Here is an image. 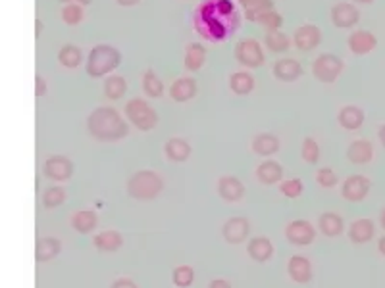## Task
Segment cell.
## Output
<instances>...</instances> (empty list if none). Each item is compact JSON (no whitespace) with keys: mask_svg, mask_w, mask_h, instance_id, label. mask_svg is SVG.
Here are the masks:
<instances>
[{"mask_svg":"<svg viewBox=\"0 0 385 288\" xmlns=\"http://www.w3.org/2000/svg\"><path fill=\"white\" fill-rule=\"evenodd\" d=\"M287 273L295 283L299 285H306L312 280L314 273H312V263L306 260L304 256H293L291 260L287 261Z\"/></svg>","mask_w":385,"mask_h":288,"instance_id":"17","label":"cell"},{"mask_svg":"<svg viewBox=\"0 0 385 288\" xmlns=\"http://www.w3.org/2000/svg\"><path fill=\"white\" fill-rule=\"evenodd\" d=\"M337 121L339 125L345 131H357L360 129L362 123H364V112H362L358 106L348 104V106H343V108L339 110Z\"/></svg>","mask_w":385,"mask_h":288,"instance_id":"23","label":"cell"},{"mask_svg":"<svg viewBox=\"0 0 385 288\" xmlns=\"http://www.w3.org/2000/svg\"><path fill=\"white\" fill-rule=\"evenodd\" d=\"M62 252V242L54 239V236H45L39 239L37 246H35V258L39 263H47L56 258L58 254Z\"/></svg>","mask_w":385,"mask_h":288,"instance_id":"24","label":"cell"},{"mask_svg":"<svg viewBox=\"0 0 385 288\" xmlns=\"http://www.w3.org/2000/svg\"><path fill=\"white\" fill-rule=\"evenodd\" d=\"M251 232V223L247 217H229L224 227H222V236L226 239L229 244H241L247 241Z\"/></svg>","mask_w":385,"mask_h":288,"instance_id":"12","label":"cell"},{"mask_svg":"<svg viewBox=\"0 0 385 288\" xmlns=\"http://www.w3.org/2000/svg\"><path fill=\"white\" fill-rule=\"evenodd\" d=\"M85 18V10L81 4H76V2H72V4H66L64 8H62V21L66 23V25H79Z\"/></svg>","mask_w":385,"mask_h":288,"instance_id":"39","label":"cell"},{"mask_svg":"<svg viewBox=\"0 0 385 288\" xmlns=\"http://www.w3.org/2000/svg\"><path fill=\"white\" fill-rule=\"evenodd\" d=\"M270 10H273V0H256L251 8L244 10V18H247V21H253L254 23V19L258 18L260 14L270 12Z\"/></svg>","mask_w":385,"mask_h":288,"instance_id":"42","label":"cell"},{"mask_svg":"<svg viewBox=\"0 0 385 288\" xmlns=\"http://www.w3.org/2000/svg\"><path fill=\"white\" fill-rule=\"evenodd\" d=\"M60 2H66V4L76 2V4H81V6H89V4H91V0H60Z\"/></svg>","mask_w":385,"mask_h":288,"instance_id":"48","label":"cell"},{"mask_svg":"<svg viewBox=\"0 0 385 288\" xmlns=\"http://www.w3.org/2000/svg\"><path fill=\"white\" fill-rule=\"evenodd\" d=\"M87 129L91 137L101 142H116L129 135V125L120 112L110 106H98L87 118Z\"/></svg>","mask_w":385,"mask_h":288,"instance_id":"2","label":"cell"},{"mask_svg":"<svg viewBox=\"0 0 385 288\" xmlns=\"http://www.w3.org/2000/svg\"><path fill=\"white\" fill-rule=\"evenodd\" d=\"M195 94H197V81L193 77H179L169 87V96L179 104L193 100Z\"/></svg>","mask_w":385,"mask_h":288,"instance_id":"18","label":"cell"},{"mask_svg":"<svg viewBox=\"0 0 385 288\" xmlns=\"http://www.w3.org/2000/svg\"><path fill=\"white\" fill-rule=\"evenodd\" d=\"M171 280L178 288H189L195 280V271L191 265H179L171 273Z\"/></svg>","mask_w":385,"mask_h":288,"instance_id":"38","label":"cell"},{"mask_svg":"<svg viewBox=\"0 0 385 288\" xmlns=\"http://www.w3.org/2000/svg\"><path fill=\"white\" fill-rule=\"evenodd\" d=\"M207 62V48L200 43H191L185 50V69L187 71H198Z\"/></svg>","mask_w":385,"mask_h":288,"instance_id":"31","label":"cell"},{"mask_svg":"<svg viewBox=\"0 0 385 288\" xmlns=\"http://www.w3.org/2000/svg\"><path fill=\"white\" fill-rule=\"evenodd\" d=\"M280 190H282V195L287 196V198H299V196L302 195V190H304V185H302L301 179L293 177V179L282 181Z\"/></svg>","mask_w":385,"mask_h":288,"instance_id":"41","label":"cell"},{"mask_svg":"<svg viewBox=\"0 0 385 288\" xmlns=\"http://www.w3.org/2000/svg\"><path fill=\"white\" fill-rule=\"evenodd\" d=\"M377 137H379V142L385 146V125H382L379 127V133H377Z\"/></svg>","mask_w":385,"mask_h":288,"instance_id":"50","label":"cell"},{"mask_svg":"<svg viewBox=\"0 0 385 288\" xmlns=\"http://www.w3.org/2000/svg\"><path fill=\"white\" fill-rule=\"evenodd\" d=\"M93 244L98 252L114 254L123 246V236L118 231H103L94 236Z\"/></svg>","mask_w":385,"mask_h":288,"instance_id":"26","label":"cell"},{"mask_svg":"<svg viewBox=\"0 0 385 288\" xmlns=\"http://www.w3.org/2000/svg\"><path fill=\"white\" fill-rule=\"evenodd\" d=\"M247 252H249V256H251L254 261L266 263V261L273 256V244L268 236H254V239L249 241Z\"/></svg>","mask_w":385,"mask_h":288,"instance_id":"21","label":"cell"},{"mask_svg":"<svg viewBox=\"0 0 385 288\" xmlns=\"http://www.w3.org/2000/svg\"><path fill=\"white\" fill-rule=\"evenodd\" d=\"M235 60L243 67H260L264 64L262 45L256 38H243L235 45Z\"/></svg>","mask_w":385,"mask_h":288,"instance_id":"7","label":"cell"},{"mask_svg":"<svg viewBox=\"0 0 385 288\" xmlns=\"http://www.w3.org/2000/svg\"><path fill=\"white\" fill-rule=\"evenodd\" d=\"M43 173L50 181H56V183H64L67 179H72L74 175V164L67 156L62 154H54L47 158V162L43 164Z\"/></svg>","mask_w":385,"mask_h":288,"instance_id":"8","label":"cell"},{"mask_svg":"<svg viewBox=\"0 0 385 288\" xmlns=\"http://www.w3.org/2000/svg\"><path fill=\"white\" fill-rule=\"evenodd\" d=\"M96 225H98V217H96V214L91 212V210H81V212L72 215V227H74L77 232H81V234L93 232L94 229H96Z\"/></svg>","mask_w":385,"mask_h":288,"instance_id":"32","label":"cell"},{"mask_svg":"<svg viewBox=\"0 0 385 288\" xmlns=\"http://www.w3.org/2000/svg\"><path fill=\"white\" fill-rule=\"evenodd\" d=\"M120 6H123V8H132V6H135V4H139L141 0H116Z\"/></svg>","mask_w":385,"mask_h":288,"instance_id":"47","label":"cell"},{"mask_svg":"<svg viewBox=\"0 0 385 288\" xmlns=\"http://www.w3.org/2000/svg\"><path fill=\"white\" fill-rule=\"evenodd\" d=\"M264 47L268 48L270 52L282 54V52H287L291 48V38H289V35H285L282 29H278V31H266V35H264Z\"/></svg>","mask_w":385,"mask_h":288,"instance_id":"29","label":"cell"},{"mask_svg":"<svg viewBox=\"0 0 385 288\" xmlns=\"http://www.w3.org/2000/svg\"><path fill=\"white\" fill-rule=\"evenodd\" d=\"M241 25L233 0H202L193 12V27L210 43H224Z\"/></svg>","mask_w":385,"mask_h":288,"instance_id":"1","label":"cell"},{"mask_svg":"<svg viewBox=\"0 0 385 288\" xmlns=\"http://www.w3.org/2000/svg\"><path fill=\"white\" fill-rule=\"evenodd\" d=\"M372 158H374V146H372L370 140L360 139L348 144L347 159L351 162V164L362 166V164H368Z\"/></svg>","mask_w":385,"mask_h":288,"instance_id":"22","label":"cell"},{"mask_svg":"<svg viewBox=\"0 0 385 288\" xmlns=\"http://www.w3.org/2000/svg\"><path fill=\"white\" fill-rule=\"evenodd\" d=\"M285 236L295 246H309L316 239V229L309 221L297 219V221H291L285 227Z\"/></svg>","mask_w":385,"mask_h":288,"instance_id":"11","label":"cell"},{"mask_svg":"<svg viewBox=\"0 0 385 288\" xmlns=\"http://www.w3.org/2000/svg\"><path fill=\"white\" fill-rule=\"evenodd\" d=\"M127 195L135 200H154L164 190V181L156 171L141 169L127 179Z\"/></svg>","mask_w":385,"mask_h":288,"instance_id":"4","label":"cell"},{"mask_svg":"<svg viewBox=\"0 0 385 288\" xmlns=\"http://www.w3.org/2000/svg\"><path fill=\"white\" fill-rule=\"evenodd\" d=\"M343 60L335 54H320L316 60H314V64H312V75L318 79L320 83H335L337 81V77L343 74Z\"/></svg>","mask_w":385,"mask_h":288,"instance_id":"6","label":"cell"},{"mask_svg":"<svg viewBox=\"0 0 385 288\" xmlns=\"http://www.w3.org/2000/svg\"><path fill=\"white\" fill-rule=\"evenodd\" d=\"M379 223H382V227L385 229V210L382 212V215H379Z\"/></svg>","mask_w":385,"mask_h":288,"instance_id":"53","label":"cell"},{"mask_svg":"<svg viewBox=\"0 0 385 288\" xmlns=\"http://www.w3.org/2000/svg\"><path fill=\"white\" fill-rule=\"evenodd\" d=\"M256 179L262 185H275L283 179L282 164H278L275 159H266L258 168H256Z\"/></svg>","mask_w":385,"mask_h":288,"instance_id":"25","label":"cell"},{"mask_svg":"<svg viewBox=\"0 0 385 288\" xmlns=\"http://www.w3.org/2000/svg\"><path fill=\"white\" fill-rule=\"evenodd\" d=\"M110 288H137V285H135L132 279H127V277H122V279L114 280L112 287H110Z\"/></svg>","mask_w":385,"mask_h":288,"instance_id":"45","label":"cell"},{"mask_svg":"<svg viewBox=\"0 0 385 288\" xmlns=\"http://www.w3.org/2000/svg\"><path fill=\"white\" fill-rule=\"evenodd\" d=\"M123 113L127 121L135 125L139 131H151L158 123V113L145 98H132L127 100Z\"/></svg>","mask_w":385,"mask_h":288,"instance_id":"5","label":"cell"},{"mask_svg":"<svg viewBox=\"0 0 385 288\" xmlns=\"http://www.w3.org/2000/svg\"><path fill=\"white\" fill-rule=\"evenodd\" d=\"M143 91H145V94L149 98H160L164 94V83H162V79L154 74V69H151V67L143 75Z\"/></svg>","mask_w":385,"mask_h":288,"instance_id":"35","label":"cell"},{"mask_svg":"<svg viewBox=\"0 0 385 288\" xmlns=\"http://www.w3.org/2000/svg\"><path fill=\"white\" fill-rule=\"evenodd\" d=\"M58 62L67 69H76L83 62V50L76 45H64L58 52Z\"/></svg>","mask_w":385,"mask_h":288,"instance_id":"33","label":"cell"},{"mask_svg":"<svg viewBox=\"0 0 385 288\" xmlns=\"http://www.w3.org/2000/svg\"><path fill=\"white\" fill-rule=\"evenodd\" d=\"M377 250L382 252V254L385 256V236H382V239H379V242H377Z\"/></svg>","mask_w":385,"mask_h":288,"instance_id":"51","label":"cell"},{"mask_svg":"<svg viewBox=\"0 0 385 288\" xmlns=\"http://www.w3.org/2000/svg\"><path fill=\"white\" fill-rule=\"evenodd\" d=\"M316 181H318V185L324 186V188H333V186H337V175H335V171L331 168H320L318 173H316Z\"/></svg>","mask_w":385,"mask_h":288,"instance_id":"43","label":"cell"},{"mask_svg":"<svg viewBox=\"0 0 385 288\" xmlns=\"http://www.w3.org/2000/svg\"><path fill=\"white\" fill-rule=\"evenodd\" d=\"M218 195L226 202H239L244 196V185L235 175H222L218 179Z\"/></svg>","mask_w":385,"mask_h":288,"instance_id":"14","label":"cell"},{"mask_svg":"<svg viewBox=\"0 0 385 288\" xmlns=\"http://www.w3.org/2000/svg\"><path fill=\"white\" fill-rule=\"evenodd\" d=\"M280 148H282V142L273 133H260L253 139V152L262 158H270L273 154H278Z\"/></svg>","mask_w":385,"mask_h":288,"instance_id":"20","label":"cell"},{"mask_svg":"<svg viewBox=\"0 0 385 288\" xmlns=\"http://www.w3.org/2000/svg\"><path fill=\"white\" fill-rule=\"evenodd\" d=\"M272 74L275 79H280L283 83H291L302 75V65L293 58H282L273 64Z\"/></svg>","mask_w":385,"mask_h":288,"instance_id":"16","label":"cell"},{"mask_svg":"<svg viewBox=\"0 0 385 288\" xmlns=\"http://www.w3.org/2000/svg\"><path fill=\"white\" fill-rule=\"evenodd\" d=\"M358 4H370V2H374V0H355Z\"/></svg>","mask_w":385,"mask_h":288,"instance_id":"54","label":"cell"},{"mask_svg":"<svg viewBox=\"0 0 385 288\" xmlns=\"http://www.w3.org/2000/svg\"><path fill=\"white\" fill-rule=\"evenodd\" d=\"M320 154H322V152H320V144L316 142V140L312 139V137H306V139L302 140L301 156L306 164H310V166L318 164Z\"/></svg>","mask_w":385,"mask_h":288,"instance_id":"40","label":"cell"},{"mask_svg":"<svg viewBox=\"0 0 385 288\" xmlns=\"http://www.w3.org/2000/svg\"><path fill=\"white\" fill-rule=\"evenodd\" d=\"M66 202V190L64 186H50L43 195V208L45 210H54L58 206Z\"/></svg>","mask_w":385,"mask_h":288,"instance_id":"36","label":"cell"},{"mask_svg":"<svg viewBox=\"0 0 385 288\" xmlns=\"http://www.w3.org/2000/svg\"><path fill=\"white\" fill-rule=\"evenodd\" d=\"M127 93V81L122 75H108L104 81V96L110 100H120L123 94Z\"/></svg>","mask_w":385,"mask_h":288,"instance_id":"34","label":"cell"},{"mask_svg":"<svg viewBox=\"0 0 385 288\" xmlns=\"http://www.w3.org/2000/svg\"><path fill=\"white\" fill-rule=\"evenodd\" d=\"M237 2H239V4H241L244 10H249L251 6H253L254 2H256V0H237Z\"/></svg>","mask_w":385,"mask_h":288,"instance_id":"49","label":"cell"},{"mask_svg":"<svg viewBox=\"0 0 385 288\" xmlns=\"http://www.w3.org/2000/svg\"><path fill=\"white\" fill-rule=\"evenodd\" d=\"M122 64V52L112 45H96L91 48L89 56H87V75H91L94 79L106 77L108 74L116 71Z\"/></svg>","mask_w":385,"mask_h":288,"instance_id":"3","label":"cell"},{"mask_svg":"<svg viewBox=\"0 0 385 288\" xmlns=\"http://www.w3.org/2000/svg\"><path fill=\"white\" fill-rule=\"evenodd\" d=\"M191 144H189V140L181 139V137H174V139H168L166 140V144H164V154H166V158L169 162H174V164H181V162H187L191 158Z\"/></svg>","mask_w":385,"mask_h":288,"instance_id":"19","label":"cell"},{"mask_svg":"<svg viewBox=\"0 0 385 288\" xmlns=\"http://www.w3.org/2000/svg\"><path fill=\"white\" fill-rule=\"evenodd\" d=\"M347 45L348 50H351L353 54L362 56V54H368V52H372V50L377 47V38L374 33L364 31V29H358L353 35H348Z\"/></svg>","mask_w":385,"mask_h":288,"instance_id":"15","label":"cell"},{"mask_svg":"<svg viewBox=\"0 0 385 288\" xmlns=\"http://www.w3.org/2000/svg\"><path fill=\"white\" fill-rule=\"evenodd\" d=\"M331 21L339 29H351L360 21V12H358L357 6L341 2V4H335L331 8Z\"/></svg>","mask_w":385,"mask_h":288,"instance_id":"13","label":"cell"},{"mask_svg":"<svg viewBox=\"0 0 385 288\" xmlns=\"http://www.w3.org/2000/svg\"><path fill=\"white\" fill-rule=\"evenodd\" d=\"M318 227L320 231L324 232V236L335 239L345 229V221H343L341 215L333 214V212H326V214H322L318 217Z\"/></svg>","mask_w":385,"mask_h":288,"instance_id":"27","label":"cell"},{"mask_svg":"<svg viewBox=\"0 0 385 288\" xmlns=\"http://www.w3.org/2000/svg\"><path fill=\"white\" fill-rule=\"evenodd\" d=\"M41 31H43V21L41 19H37V29H35V35H41Z\"/></svg>","mask_w":385,"mask_h":288,"instance_id":"52","label":"cell"},{"mask_svg":"<svg viewBox=\"0 0 385 288\" xmlns=\"http://www.w3.org/2000/svg\"><path fill=\"white\" fill-rule=\"evenodd\" d=\"M254 23L264 27L266 31H278V29H282L283 25V16L282 14H278L275 10H270V12L260 14L258 18L254 19Z\"/></svg>","mask_w":385,"mask_h":288,"instance_id":"37","label":"cell"},{"mask_svg":"<svg viewBox=\"0 0 385 288\" xmlns=\"http://www.w3.org/2000/svg\"><path fill=\"white\" fill-rule=\"evenodd\" d=\"M320 43H322V29L314 23H304L293 33V45L302 52L314 50Z\"/></svg>","mask_w":385,"mask_h":288,"instance_id":"10","label":"cell"},{"mask_svg":"<svg viewBox=\"0 0 385 288\" xmlns=\"http://www.w3.org/2000/svg\"><path fill=\"white\" fill-rule=\"evenodd\" d=\"M208 288H231V285L224 279H214L212 283H210V287Z\"/></svg>","mask_w":385,"mask_h":288,"instance_id":"46","label":"cell"},{"mask_svg":"<svg viewBox=\"0 0 385 288\" xmlns=\"http://www.w3.org/2000/svg\"><path fill=\"white\" fill-rule=\"evenodd\" d=\"M47 93L48 85L47 81H45V77L37 75V77H35V96H37V98H43V96H47Z\"/></svg>","mask_w":385,"mask_h":288,"instance_id":"44","label":"cell"},{"mask_svg":"<svg viewBox=\"0 0 385 288\" xmlns=\"http://www.w3.org/2000/svg\"><path fill=\"white\" fill-rule=\"evenodd\" d=\"M374 232H376V227L370 219H358L348 227V239L355 244H364L374 239Z\"/></svg>","mask_w":385,"mask_h":288,"instance_id":"28","label":"cell"},{"mask_svg":"<svg viewBox=\"0 0 385 288\" xmlns=\"http://www.w3.org/2000/svg\"><path fill=\"white\" fill-rule=\"evenodd\" d=\"M372 183L364 175H351L341 185V195L348 202H362L370 192Z\"/></svg>","mask_w":385,"mask_h":288,"instance_id":"9","label":"cell"},{"mask_svg":"<svg viewBox=\"0 0 385 288\" xmlns=\"http://www.w3.org/2000/svg\"><path fill=\"white\" fill-rule=\"evenodd\" d=\"M229 89L233 91L237 96H244V94H251L254 91V77L249 71H235L229 77Z\"/></svg>","mask_w":385,"mask_h":288,"instance_id":"30","label":"cell"}]
</instances>
